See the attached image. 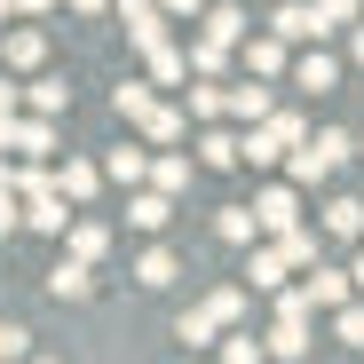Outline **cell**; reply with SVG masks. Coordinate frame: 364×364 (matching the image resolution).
Masks as SVG:
<instances>
[{
  "instance_id": "1",
  "label": "cell",
  "mask_w": 364,
  "mask_h": 364,
  "mask_svg": "<svg viewBox=\"0 0 364 364\" xmlns=\"http://www.w3.org/2000/svg\"><path fill=\"white\" fill-rule=\"evenodd\" d=\"M348 151H356V143H348L341 127H317V135H301V143L285 151V166H293V191H317V182H325V174H333Z\"/></svg>"
},
{
  "instance_id": "2",
  "label": "cell",
  "mask_w": 364,
  "mask_h": 364,
  "mask_svg": "<svg viewBox=\"0 0 364 364\" xmlns=\"http://www.w3.org/2000/svg\"><path fill=\"white\" fill-rule=\"evenodd\" d=\"M237 317H246V293H237V285H222V293H206L198 309H191V317L174 325V341H191V348H206V341H214V333H230Z\"/></svg>"
},
{
  "instance_id": "3",
  "label": "cell",
  "mask_w": 364,
  "mask_h": 364,
  "mask_svg": "<svg viewBox=\"0 0 364 364\" xmlns=\"http://www.w3.org/2000/svg\"><path fill=\"white\" fill-rule=\"evenodd\" d=\"M301 135H309V127H301L293 111H269V119H254V127L237 135V159H254V166H269V159H285V151H293Z\"/></svg>"
},
{
  "instance_id": "4",
  "label": "cell",
  "mask_w": 364,
  "mask_h": 364,
  "mask_svg": "<svg viewBox=\"0 0 364 364\" xmlns=\"http://www.w3.org/2000/svg\"><path fill=\"white\" fill-rule=\"evenodd\" d=\"M254 230H262V237H285V230H301V191H293V182H269V191L254 198Z\"/></svg>"
},
{
  "instance_id": "5",
  "label": "cell",
  "mask_w": 364,
  "mask_h": 364,
  "mask_svg": "<svg viewBox=\"0 0 364 364\" xmlns=\"http://www.w3.org/2000/svg\"><path fill=\"white\" fill-rule=\"evenodd\" d=\"M48 182L64 191V206H87V198L103 191V166H95V159H64V166H55Z\"/></svg>"
},
{
  "instance_id": "6",
  "label": "cell",
  "mask_w": 364,
  "mask_h": 364,
  "mask_svg": "<svg viewBox=\"0 0 364 364\" xmlns=\"http://www.w3.org/2000/svg\"><path fill=\"white\" fill-rule=\"evenodd\" d=\"M0 55H9L16 72H40V55H48V32H40V24H0Z\"/></svg>"
},
{
  "instance_id": "7",
  "label": "cell",
  "mask_w": 364,
  "mask_h": 364,
  "mask_svg": "<svg viewBox=\"0 0 364 364\" xmlns=\"http://www.w3.org/2000/svg\"><path fill=\"white\" fill-rule=\"evenodd\" d=\"M356 285H348V269H325V262H309V277H301V301L309 309H341Z\"/></svg>"
},
{
  "instance_id": "8",
  "label": "cell",
  "mask_w": 364,
  "mask_h": 364,
  "mask_svg": "<svg viewBox=\"0 0 364 364\" xmlns=\"http://www.w3.org/2000/svg\"><path fill=\"white\" fill-rule=\"evenodd\" d=\"M64 246H72V262H87V269H95V262L111 254V230H103L95 214H72V222H64Z\"/></svg>"
},
{
  "instance_id": "9",
  "label": "cell",
  "mask_w": 364,
  "mask_h": 364,
  "mask_svg": "<svg viewBox=\"0 0 364 364\" xmlns=\"http://www.w3.org/2000/svg\"><path fill=\"white\" fill-rule=\"evenodd\" d=\"M119 16H127V40H135V48H159V40H166L159 0H119Z\"/></svg>"
},
{
  "instance_id": "10",
  "label": "cell",
  "mask_w": 364,
  "mask_h": 364,
  "mask_svg": "<svg viewBox=\"0 0 364 364\" xmlns=\"http://www.w3.org/2000/svg\"><path fill=\"white\" fill-rule=\"evenodd\" d=\"M135 127H143V135H151V143H159V151H174V143H182V135H191V119H182V111H174V103H151V111H143V119H135Z\"/></svg>"
},
{
  "instance_id": "11",
  "label": "cell",
  "mask_w": 364,
  "mask_h": 364,
  "mask_svg": "<svg viewBox=\"0 0 364 364\" xmlns=\"http://www.w3.org/2000/svg\"><path fill=\"white\" fill-rule=\"evenodd\" d=\"M9 151H24V159L48 166V151H55V119H16V127H9Z\"/></svg>"
},
{
  "instance_id": "12",
  "label": "cell",
  "mask_w": 364,
  "mask_h": 364,
  "mask_svg": "<svg viewBox=\"0 0 364 364\" xmlns=\"http://www.w3.org/2000/svg\"><path fill=\"white\" fill-rule=\"evenodd\" d=\"M269 356H309V317H293V309H277V325H269V341H262Z\"/></svg>"
},
{
  "instance_id": "13",
  "label": "cell",
  "mask_w": 364,
  "mask_h": 364,
  "mask_svg": "<svg viewBox=\"0 0 364 364\" xmlns=\"http://www.w3.org/2000/svg\"><path fill=\"white\" fill-rule=\"evenodd\" d=\"M143 182H151V191H166V198L191 191V159H182V151H159V159L143 166Z\"/></svg>"
},
{
  "instance_id": "14",
  "label": "cell",
  "mask_w": 364,
  "mask_h": 364,
  "mask_svg": "<svg viewBox=\"0 0 364 364\" xmlns=\"http://www.w3.org/2000/svg\"><path fill=\"white\" fill-rule=\"evenodd\" d=\"M269 32H277L285 48H293V40H325V32H317V16H309V0H285V9L269 16Z\"/></svg>"
},
{
  "instance_id": "15",
  "label": "cell",
  "mask_w": 364,
  "mask_h": 364,
  "mask_svg": "<svg viewBox=\"0 0 364 364\" xmlns=\"http://www.w3.org/2000/svg\"><path fill=\"white\" fill-rule=\"evenodd\" d=\"M198 32L222 40V48H237V40H246V9H230V0H222V9H198Z\"/></svg>"
},
{
  "instance_id": "16",
  "label": "cell",
  "mask_w": 364,
  "mask_h": 364,
  "mask_svg": "<svg viewBox=\"0 0 364 364\" xmlns=\"http://www.w3.org/2000/svg\"><path fill=\"white\" fill-rule=\"evenodd\" d=\"M127 222H135V230H166V222H174V198H166V191H135V198H127Z\"/></svg>"
},
{
  "instance_id": "17",
  "label": "cell",
  "mask_w": 364,
  "mask_h": 364,
  "mask_svg": "<svg viewBox=\"0 0 364 364\" xmlns=\"http://www.w3.org/2000/svg\"><path fill=\"white\" fill-rule=\"evenodd\" d=\"M293 87H317V95H325V87H341V64H333L325 48H309V55L293 64Z\"/></svg>"
},
{
  "instance_id": "18",
  "label": "cell",
  "mask_w": 364,
  "mask_h": 364,
  "mask_svg": "<svg viewBox=\"0 0 364 364\" xmlns=\"http://www.w3.org/2000/svg\"><path fill=\"white\" fill-rule=\"evenodd\" d=\"M269 111H277V103H269V87H254V80L230 87V103H222V119H246V127H254V119H269Z\"/></svg>"
},
{
  "instance_id": "19",
  "label": "cell",
  "mask_w": 364,
  "mask_h": 364,
  "mask_svg": "<svg viewBox=\"0 0 364 364\" xmlns=\"http://www.w3.org/2000/svg\"><path fill=\"white\" fill-rule=\"evenodd\" d=\"M87 285H95V277H87V262H72V254L48 269V293H55V301H87Z\"/></svg>"
},
{
  "instance_id": "20",
  "label": "cell",
  "mask_w": 364,
  "mask_h": 364,
  "mask_svg": "<svg viewBox=\"0 0 364 364\" xmlns=\"http://www.w3.org/2000/svg\"><path fill=\"white\" fill-rule=\"evenodd\" d=\"M24 103H32V119H55V111H72V87L64 80H32V87H16Z\"/></svg>"
},
{
  "instance_id": "21",
  "label": "cell",
  "mask_w": 364,
  "mask_h": 364,
  "mask_svg": "<svg viewBox=\"0 0 364 364\" xmlns=\"http://www.w3.org/2000/svg\"><path fill=\"white\" fill-rule=\"evenodd\" d=\"M214 237H222V246H254V237H262L254 230V206H222L214 214Z\"/></svg>"
},
{
  "instance_id": "22",
  "label": "cell",
  "mask_w": 364,
  "mask_h": 364,
  "mask_svg": "<svg viewBox=\"0 0 364 364\" xmlns=\"http://www.w3.org/2000/svg\"><path fill=\"white\" fill-rule=\"evenodd\" d=\"M143 55H151V80H159V87H182V80H191V64H182L174 40H159V48H143Z\"/></svg>"
},
{
  "instance_id": "23",
  "label": "cell",
  "mask_w": 364,
  "mask_h": 364,
  "mask_svg": "<svg viewBox=\"0 0 364 364\" xmlns=\"http://www.w3.org/2000/svg\"><path fill=\"white\" fill-rule=\"evenodd\" d=\"M143 166H151V151L127 143V151H111V159H103V182H127V191H143Z\"/></svg>"
},
{
  "instance_id": "24",
  "label": "cell",
  "mask_w": 364,
  "mask_h": 364,
  "mask_svg": "<svg viewBox=\"0 0 364 364\" xmlns=\"http://www.w3.org/2000/svg\"><path fill=\"white\" fill-rule=\"evenodd\" d=\"M246 72H254V80H277V72H285V40H277V32H269V40H246Z\"/></svg>"
},
{
  "instance_id": "25",
  "label": "cell",
  "mask_w": 364,
  "mask_h": 364,
  "mask_svg": "<svg viewBox=\"0 0 364 364\" xmlns=\"http://www.w3.org/2000/svg\"><path fill=\"white\" fill-rule=\"evenodd\" d=\"M174 277H182V262H174L166 246H151V254L135 262V285H151V293H159V285H174Z\"/></svg>"
},
{
  "instance_id": "26",
  "label": "cell",
  "mask_w": 364,
  "mask_h": 364,
  "mask_svg": "<svg viewBox=\"0 0 364 364\" xmlns=\"http://www.w3.org/2000/svg\"><path fill=\"white\" fill-rule=\"evenodd\" d=\"M222 103H230V87L198 80V87H191V111H182V119H198V127H214V119H222Z\"/></svg>"
},
{
  "instance_id": "27",
  "label": "cell",
  "mask_w": 364,
  "mask_h": 364,
  "mask_svg": "<svg viewBox=\"0 0 364 364\" xmlns=\"http://www.w3.org/2000/svg\"><path fill=\"white\" fill-rule=\"evenodd\" d=\"M198 159H206V166H237V135L222 127V119H214V127L198 135Z\"/></svg>"
},
{
  "instance_id": "28",
  "label": "cell",
  "mask_w": 364,
  "mask_h": 364,
  "mask_svg": "<svg viewBox=\"0 0 364 364\" xmlns=\"http://www.w3.org/2000/svg\"><path fill=\"white\" fill-rule=\"evenodd\" d=\"M325 237H364V206L356 198H333L325 206Z\"/></svg>"
},
{
  "instance_id": "29",
  "label": "cell",
  "mask_w": 364,
  "mask_h": 364,
  "mask_svg": "<svg viewBox=\"0 0 364 364\" xmlns=\"http://www.w3.org/2000/svg\"><path fill=\"white\" fill-rule=\"evenodd\" d=\"M246 277H254V293H277V285H285V254H277V246H254V269H246Z\"/></svg>"
},
{
  "instance_id": "30",
  "label": "cell",
  "mask_w": 364,
  "mask_h": 364,
  "mask_svg": "<svg viewBox=\"0 0 364 364\" xmlns=\"http://www.w3.org/2000/svg\"><path fill=\"white\" fill-rule=\"evenodd\" d=\"M269 246L285 254V269H309V262H317V237H309V230H285V237H269Z\"/></svg>"
},
{
  "instance_id": "31",
  "label": "cell",
  "mask_w": 364,
  "mask_h": 364,
  "mask_svg": "<svg viewBox=\"0 0 364 364\" xmlns=\"http://www.w3.org/2000/svg\"><path fill=\"white\" fill-rule=\"evenodd\" d=\"M356 9H364V0H309L317 32H341V24H356Z\"/></svg>"
},
{
  "instance_id": "32",
  "label": "cell",
  "mask_w": 364,
  "mask_h": 364,
  "mask_svg": "<svg viewBox=\"0 0 364 364\" xmlns=\"http://www.w3.org/2000/svg\"><path fill=\"white\" fill-rule=\"evenodd\" d=\"M151 103H159V95H151L143 80H127V87H111V111H119V119H143Z\"/></svg>"
},
{
  "instance_id": "33",
  "label": "cell",
  "mask_w": 364,
  "mask_h": 364,
  "mask_svg": "<svg viewBox=\"0 0 364 364\" xmlns=\"http://www.w3.org/2000/svg\"><path fill=\"white\" fill-rule=\"evenodd\" d=\"M333 333H341L348 348H364V301H356V293H348L341 309H333Z\"/></svg>"
},
{
  "instance_id": "34",
  "label": "cell",
  "mask_w": 364,
  "mask_h": 364,
  "mask_svg": "<svg viewBox=\"0 0 364 364\" xmlns=\"http://www.w3.org/2000/svg\"><path fill=\"white\" fill-rule=\"evenodd\" d=\"M222 364H269V348H262L254 333H230V341H222Z\"/></svg>"
},
{
  "instance_id": "35",
  "label": "cell",
  "mask_w": 364,
  "mask_h": 364,
  "mask_svg": "<svg viewBox=\"0 0 364 364\" xmlns=\"http://www.w3.org/2000/svg\"><path fill=\"white\" fill-rule=\"evenodd\" d=\"M32 356V333L24 325H0V364H24Z\"/></svg>"
},
{
  "instance_id": "36",
  "label": "cell",
  "mask_w": 364,
  "mask_h": 364,
  "mask_svg": "<svg viewBox=\"0 0 364 364\" xmlns=\"http://www.w3.org/2000/svg\"><path fill=\"white\" fill-rule=\"evenodd\" d=\"M9 127H16V80H0V151H9Z\"/></svg>"
},
{
  "instance_id": "37",
  "label": "cell",
  "mask_w": 364,
  "mask_h": 364,
  "mask_svg": "<svg viewBox=\"0 0 364 364\" xmlns=\"http://www.w3.org/2000/svg\"><path fill=\"white\" fill-rule=\"evenodd\" d=\"M9 230H24V214H16V191H0V237Z\"/></svg>"
},
{
  "instance_id": "38",
  "label": "cell",
  "mask_w": 364,
  "mask_h": 364,
  "mask_svg": "<svg viewBox=\"0 0 364 364\" xmlns=\"http://www.w3.org/2000/svg\"><path fill=\"white\" fill-rule=\"evenodd\" d=\"M206 0H159V16H198Z\"/></svg>"
},
{
  "instance_id": "39",
  "label": "cell",
  "mask_w": 364,
  "mask_h": 364,
  "mask_svg": "<svg viewBox=\"0 0 364 364\" xmlns=\"http://www.w3.org/2000/svg\"><path fill=\"white\" fill-rule=\"evenodd\" d=\"M16 9H24V16H48V9H55V0H9V16H16Z\"/></svg>"
},
{
  "instance_id": "40",
  "label": "cell",
  "mask_w": 364,
  "mask_h": 364,
  "mask_svg": "<svg viewBox=\"0 0 364 364\" xmlns=\"http://www.w3.org/2000/svg\"><path fill=\"white\" fill-rule=\"evenodd\" d=\"M72 9H80V16H103V0H72Z\"/></svg>"
},
{
  "instance_id": "41",
  "label": "cell",
  "mask_w": 364,
  "mask_h": 364,
  "mask_svg": "<svg viewBox=\"0 0 364 364\" xmlns=\"http://www.w3.org/2000/svg\"><path fill=\"white\" fill-rule=\"evenodd\" d=\"M348 48H356V64H364V24H356V40H348Z\"/></svg>"
},
{
  "instance_id": "42",
  "label": "cell",
  "mask_w": 364,
  "mask_h": 364,
  "mask_svg": "<svg viewBox=\"0 0 364 364\" xmlns=\"http://www.w3.org/2000/svg\"><path fill=\"white\" fill-rule=\"evenodd\" d=\"M32 364H64V356H32Z\"/></svg>"
},
{
  "instance_id": "43",
  "label": "cell",
  "mask_w": 364,
  "mask_h": 364,
  "mask_svg": "<svg viewBox=\"0 0 364 364\" xmlns=\"http://www.w3.org/2000/svg\"><path fill=\"white\" fill-rule=\"evenodd\" d=\"M348 285H364V262H356V277H348Z\"/></svg>"
},
{
  "instance_id": "44",
  "label": "cell",
  "mask_w": 364,
  "mask_h": 364,
  "mask_svg": "<svg viewBox=\"0 0 364 364\" xmlns=\"http://www.w3.org/2000/svg\"><path fill=\"white\" fill-rule=\"evenodd\" d=\"M0 24H9V0H0Z\"/></svg>"
}]
</instances>
